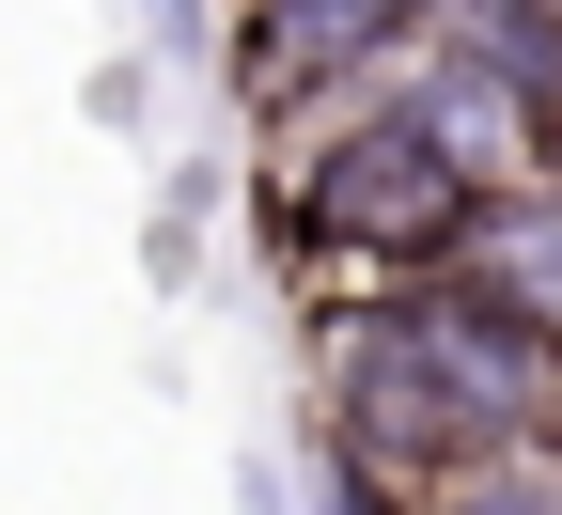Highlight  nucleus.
<instances>
[{
    "label": "nucleus",
    "mask_w": 562,
    "mask_h": 515,
    "mask_svg": "<svg viewBox=\"0 0 562 515\" xmlns=\"http://www.w3.org/2000/svg\"><path fill=\"white\" fill-rule=\"evenodd\" d=\"M328 437H344L360 469H391L406 500H422V484H453L469 454H501V437H484V422L453 406V376L406 344V313H391V298L328 328Z\"/></svg>",
    "instance_id": "f03ea898"
},
{
    "label": "nucleus",
    "mask_w": 562,
    "mask_h": 515,
    "mask_svg": "<svg viewBox=\"0 0 562 515\" xmlns=\"http://www.w3.org/2000/svg\"><path fill=\"white\" fill-rule=\"evenodd\" d=\"M438 32V0H235V79L266 110H313L344 79H375Z\"/></svg>",
    "instance_id": "7ed1b4c3"
},
{
    "label": "nucleus",
    "mask_w": 562,
    "mask_h": 515,
    "mask_svg": "<svg viewBox=\"0 0 562 515\" xmlns=\"http://www.w3.org/2000/svg\"><path fill=\"white\" fill-rule=\"evenodd\" d=\"M406 515H562V454H547V437H516V454H469L453 484H422Z\"/></svg>",
    "instance_id": "20e7f679"
},
{
    "label": "nucleus",
    "mask_w": 562,
    "mask_h": 515,
    "mask_svg": "<svg viewBox=\"0 0 562 515\" xmlns=\"http://www.w3.org/2000/svg\"><path fill=\"white\" fill-rule=\"evenodd\" d=\"M484 157L422 110V94H391V110H360V125H328L313 157H297V203H281V235H297L313 266H391V281H422V266H469L484 250Z\"/></svg>",
    "instance_id": "f257e3e1"
}]
</instances>
